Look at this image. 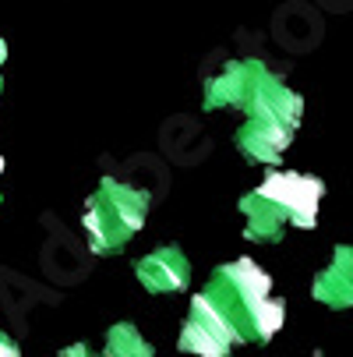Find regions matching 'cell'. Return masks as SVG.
<instances>
[{"instance_id": "obj_1", "label": "cell", "mask_w": 353, "mask_h": 357, "mask_svg": "<svg viewBox=\"0 0 353 357\" xmlns=\"http://www.w3.org/2000/svg\"><path fill=\"white\" fill-rule=\"evenodd\" d=\"M194 301L205 304L230 329L233 343H269L286 322V304L272 294L269 273H262L251 259L219 266Z\"/></svg>"}, {"instance_id": "obj_2", "label": "cell", "mask_w": 353, "mask_h": 357, "mask_svg": "<svg viewBox=\"0 0 353 357\" xmlns=\"http://www.w3.org/2000/svg\"><path fill=\"white\" fill-rule=\"evenodd\" d=\"M145 216H148V191L117 177H103L81 216L88 251L92 255L120 251L145 227Z\"/></svg>"}, {"instance_id": "obj_3", "label": "cell", "mask_w": 353, "mask_h": 357, "mask_svg": "<svg viewBox=\"0 0 353 357\" xmlns=\"http://www.w3.org/2000/svg\"><path fill=\"white\" fill-rule=\"evenodd\" d=\"M262 195H269L272 202H279L290 227H300L308 230L318 223V202L325 195V184L318 177H308V174H297V170H276L269 174L262 184H258Z\"/></svg>"}, {"instance_id": "obj_4", "label": "cell", "mask_w": 353, "mask_h": 357, "mask_svg": "<svg viewBox=\"0 0 353 357\" xmlns=\"http://www.w3.org/2000/svg\"><path fill=\"white\" fill-rule=\"evenodd\" d=\"M134 276L148 294H180L191 283V266H187V255L177 244H166V248L148 251L145 259H138Z\"/></svg>"}, {"instance_id": "obj_5", "label": "cell", "mask_w": 353, "mask_h": 357, "mask_svg": "<svg viewBox=\"0 0 353 357\" xmlns=\"http://www.w3.org/2000/svg\"><path fill=\"white\" fill-rule=\"evenodd\" d=\"M311 294H315L318 304L336 308V312L353 304V251H350V244H339L336 255H332V262L315 273Z\"/></svg>"}, {"instance_id": "obj_6", "label": "cell", "mask_w": 353, "mask_h": 357, "mask_svg": "<svg viewBox=\"0 0 353 357\" xmlns=\"http://www.w3.org/2000/svg\"><path fill=\"white\" fill-rule=\"evenodd\" d=\"M293 131L279 128V124H265V121H244L233 135L240 156L251 163H279V156L290 149Z\"/></svg>"}, {"instance_id": "obj_7", "label": "cell", "mask_w": 353, "mask_h": 357, "mask_svg": "<svg viewBox=\"0 0 353 357\" xmlns=\"http://www.w3.org/2000/svg\"><path fill=\"white\" fill-rule=\"evenodd\" d=\"M240 213L247 216V241H258V244H276L283 241V230L290 227L286 213L279 202H272L269 195H262L258 188L240 195Z\"/></svg>"}, {"instance_id": "obj_8", "label": "cell", "mask_w": 353, "mask_h": 357, "mask_svg": "<svg viewBox=\"0 0 353 357\" xmlns=\"http://www.w3.org/2000/svg\"><path fill=\"white\" fill-rule=\"evenodd\" d=\"M107 354L110 357H152V347L131 322H117L107 333Z\"/></svg>"}, {"instance_id": "obj_9", "label": "cell", "mask_w": 353, "mask_h": 357, "mask_svg": "<svg viewBox=\"0 0 353 357\" xmlns=\"http://www.w3.org/2000/svg\"><path fill=\"white\" fill-rule=\"evenodd\" d=\"M18 350H22V347H18L8 333H0V357H18Z\"/></svg>"}, {"instance_id": "obj_10", "label": "cell", "mask_w": 353, "mask_h": 357, "mask_svg": "<svg viewBox=\"0 0 353 357\" xmlns=\"http://www.w3.org/2000/svg\"><path fill=\"white\" fill-rule=\"evenodd\" d=\"M64 354H88V347H85V343H74V347H68Z\"/></svg>"}, {"instance_id": "obj_11", "label": "cell", "mask_w": 353, "mask_h": 357, "mask_svg": "<svg viewBox=\"0 0 353 357\" xmlns=\"http://www.w3.org/2000/svg\"><path fill=\"white\" fill-rule=\"evenodd\" d=\"M4 61H8V43L0 39V64H4Z\"/></svg>"}, {"instance_id": "obj_12", "label": "cell", "mask_w": 353, "mask_h": 357, "mask_svg": "<svg viewBox=\"0 0 353 357\" xmlns=\"http://www.w3.org/2000/svg\"><path fill=\"white\" fill-rule=\"evenodd\" d=\"M0 174H4V156H0Z\"/></svg>"}, {"instance_id": "obj_13", "label": "cell", "mask_w": 353, "mask_h": 357, "mask_svg": "<svg viewBox=\"0 0 353 357\" xmlns=\"http://www.w3.org/2000/svg\"><path fill=\"white\" fill-rule=\"evenodd\" d=\"M0 92H4V78H0Z\"/></svg>"}]
</instances>
